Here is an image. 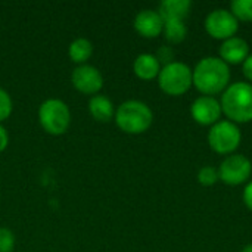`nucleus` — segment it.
<instances>
[{"label":"nucleus","mask_w":252,"mask_h":252,"mask_svg":"<svg viewBox=\"0 0 252 252\" xmlns=\"http://www.w3.org/2000/svg\"><path fill=\"white\" fill-rule=\"evenodd\" d=\"M193 86L202 96H216L230 86V66L217 56L202 58L192 69Z\"/></svg>","instance_id":"obj_1"},{"label":"nucleus","mask_w":252,"mask_h":252,"mask_svg":"<svg viewBox=\"0 0 252 252\" xmlns=\"http://www.w3.org/2000/svg\"><path fill=\"white\" fill-rule=\"evenodd\" d=\"M221 111L229 121L247 124L252 121V84L236 81L221 93Z\"/></svg>","instance_id":"obj_2"},{"label":"nucleus","mask_w":252,"mask_h":252,"mask_svg":"<svg viewBox=\"0 0 252 252\" xmlns=\"http://www.w3.org/2000/svg\"><path fill=\"white\" fill-rule=\"evenodd\" d=\"M115 123L124 133L142 134L152 126V109L142 100H126L115 112Z\"/></svg>","instance_id":"obj_3"},{"label":"nucleus","mask_w":252,"mask_h":252,"mask_svg":"<svg viewBox=\"0 0 252 252\" xmlns=\"http://www.w3.org/2000/svg\"><path fill=\"white\" fill-rule=\"evenodd\" d=\"M159 89L168 96H182L193 86L192 68L183 62H171L161 68L158 75Z\"/></svg>","instance_id":"obj_4"},{"label":"nucleus","mask_w":252,"mask_h":252,"mask_svg":"<svg viewBox=\"0 0 252 252\" xmlns=\"http://www.w3.org/2000/svg\"><path fill=\"white\" fill-rule=\"evenodd\" d=\"M241 142L242 133L238 124L229 120H220L208 131V145L219 155L229 157L235 154L241 146Z\"/></svg>","instance_id":"obj_5"},{"label":"nucleus","mask_w":252,"mask_h":252,"mask_svg":"<svg viewBox=\"0 0 252 252\" xmlns=\"http://www.w3.org/2000/svg\"><path fill=\"white\" fill-rule=\"evenodd\" d=\"M38 120L41 127L53 136L63 134L71 124V112L61 99H47L38 108Z\"/></svg>","instance_id":"obj_6"},{"label":"nucleus","mask_w":252,"mask_h":252,"mask_svg":"<svg viewBox=\"0 0 252 252\" xmlns=\"http://www.w3.org/2000/svg\"><path fill=\"white\" fill-rule=\"evenodd\" d=\"M220 180L229 186H239L252 176L251 161L242 154H232L223 159L219 167Z\"/></svg>","instance_id":"obj_7"},{"label":"nucleus","mask_w":252,"mask_h":252,"mask_svg":"<svg viewBox=\"0 0 252 252\" xmlns=\"http://www.w3.org/2000/svg\"><path fill=\"white\" fill-rule=\"evenodd\" d=\"M205 31L216 40H229L236 35L239 30V21L232 15L229 9H216L205 18Z\"/></svg>","instance_id":"obj_8"},{"label":"nucleus","mask_w":252,"mask_h":252,"mask_svg":"<svg viewBox=\"0 0 252 252\" xmlns=\"http://www.w3.org/2000/svg\"><path fill=\"white\" fill-rule=\"evenodd\" d=\"M190 115L199 126L213 127L220 121L223 115L220 100L213 96H199L190 105Z\"/></svg>","instance_id":"obj_9"},{"label":"nucleus","mask_w":252,"mask_h":252,"mask_svg":"<svg viewBox=\"0 0 252 252\" xmlns=\"http://www.w3.org/2000/svg\"><path fill=\"white\" fill-rule=\"evenodd\" d=\"M72 86L83 94H96L103 86L100 71L92 65H80L71 74Z\"/></svg>","instance_id":"obj_10"},{"label":"nucleus","mask_w":252,"mask_h":252,"mask_svg":"<svg viewBox=\"0 0 252 252\" xmlns=\"http://www.w3.org/2000/svg\"><path fill=\"white\" fill-rule=\"evenodd\" d=\"M134 30L146 38L158 37L164 30V19L154 9H143L134 18Z\"/></svg>","instance_id":"obj_11"},{"label":"nucleus","mask_w":252,"mask_h":252,"mask_svg":"<svg viewBox=\"0 0 252 252\" xmlns=\"http://www.w3.org/2000/svg\"><path fill=\"white\" fill-rule=\"evenodd\" d=\"M219 58L230 65H241L245 62V59L250 56V44L247 40L241 37H232L229 40H224L219 49Z\"/></svg>","instance_id":"obj_12"},{"label":"nucleus","mask_w":252,"mask_h":252,"mask_svg":"<svg viewBox=\"0 0 252 252\" xmlns=\"http://www.w3.org/2000/svg\"><path fill=\"white\" fill-rule=\"evenodd\" d=\"M133 71L134 74L145 81L154 80L159 75L161 71V63L158 62L155 55L151 53H142L134 59L133 63Z\"/></svg>","instance_id":"obj_13"},{"label":"nucleus","mask_w":252,"mask_h":252,"mask_svg":"<svg viewBox=\"0 0 252 252\" xmlns=\"http://www.w3.org/2000/svg\"><path fill=\"white\" fill-rule=\"evenodd\" d=\"M192 7L190 0H164L158 13L164 21H185Z\"/></svg>","instance_id":"obj_14"},{"label":"nucleus","mask_w":252,"mask_h":252,"mask_svg":"<svg viewBox=\"0 0 252 252\" xmlns=\"http://www.w3.org/2000/svg\"><path fill=\"white\" fill-rule=\"evenodd\" d=\"M89 111H90L92 117L96 121H100V123H108L115 117L112 102L106 96H102V94H94L90 99Z\"/></svg>","instance_id":"obj_15"},{"label":"nucleus","mask_w":252,"mask_h":252,"mask_svg":"<svg viewBox=\"0 0 252 252\" xmlns=\"http://www.w3.org/2000/svg\"><path fill=\"white\" fill-rule=\"evenodd\" d=\"M68 55H69V58H71L74 62L84 65V62L89 61L90 56L93 55V44H92L90 40H87V38H84V37L75 38V40L69 44Z\"/></svg>","instance_id":"obj_16"},{"label":"nucleus","mask_w":252,"mask_h":252,"mask_svg":"<svg viewBox=\"0 0 252 252\" xmlns=\"http://www.w3.org/2000/svg\"><path fill=\"white\" fill-rule=\"evenodd\" d=\"M164 37L171 44L182 43L188 35V27L185 21H164Z\"/></svg>","instance_id":"obj_17"},{"label":"nucleus","mask_w":252,"mask_h":252,"mask_svg":"<svg viewBox=\"0 0 252 252\" xmlns=\"http://www.w3.org/2000/svg\"><path fill=\"white\" fill-rule=\"evenodd\" d=\"M229 10L239 22H252V0H233Z\"/></svg>","instance_id":"obj_18"},{"label":"nucleus","mask_w":252,"mask_h":252,"mask_svg":"<svg viewBox=\"0 0 252 252\" xmlns=\"http://www.w3.org/2000/svg\"><path fill=\"white\" fill-rule=\"evenodd\" d=\"M219 180H220L219 168H216L213 165H205L198 171V182H199V185H202L205 188L214 186Z\"/></svg>","instance_id":"obj_19"},{"label":"nucleus","mask_w":252,"mask_h":252,"mask_svg":"<svg viewBox=\"0 0 252 252\" xmlns=\"http://www.w3.org/2000/svg\"><path fill=\"white\" fill-rule=\"evenodd\" d=\"M12 99L9 93L3 89H0V121H4L10 117L12 114Z\"/></svg>","instance_id":"obj_20"},{"label":"nucleus","mask_w":252,"mask_h":252,"mask_svg":"<svg viewBox=\"0 0 252 252\" xmlns=\"http://www.w3.org/2000/svg\"><path fill=\"white\" fill-rule=\"evenodd\" d=\"M15 245V236L12 230L0 227V252H10Z\"/></svg>","instance_id":"obj_21"},{"label":"nucleus","mask_w":252,"mask_h":252,"mask_svg":"<svg viewBox=\"0 0 252 252\" xmlns=\"http://www.w3.org/2000/svg\"><path fill=\"white\" fill-rule=\"evenodd\" d=\"M157 59H158V62L159 63H164V66L165 65H168V63H171V62H174L173 59H174V52H173V49L170 47V46H162V47H159V50L157 52Z\"/></svg>","instance_id":"obj_22"},{"label":"nucleus","mask_w":252,"mask_h":252,"mask_svg":"<svg viewBox=\"0 0 252 252\" xmlns=\"http://www.w3.org/2000/svg\"><path fill=\"white\" fill-rule=\"evenodd\" d=\"M242 201H244V204H245V207L252 211V182H250L247 186H245V189H244V192H242Z\"/></svg>","instance_id":"obj_23"},{"label":"nucleus","mask_w":252,"mask_h":252,"mask_svg":"<svg viewBox=\"0 0 252 252\" xmlns=\"http://www.w3.org/2000/svg\"><path fill=\"white\" fill-rule=\"evenodd\" d=\"M242 71L245 78L250 81V84L252 83V53H250V56L245 59V62L242 63Z\"/></svg>","instance_id":"obj_24"},{"label":"nucleus","mask_w":252,"mask_h":252,"mask_svg":"<svg viewBox=\"0 0 252 252\" xmlns=\"http://www.w3.org/2000/svg\"><path fill=\"white\" fill-rule=\"evenodd\" d=\"M7 142H9V136H7V131L3 126H0V152H3L7 146Z\"/></svg>","instance_id":"obj_25"},{"label":"nucleus","mask_w":252,"mask_h":252,"mask_svg":"<svg viewBox=\"0 0 252 252\" xmlns=\"http://www.w3.org/2000/svg\"><path fill=\"white\" fill-rule=\"evenodd\" d=\"M242 252H252V244H250V245H247L244 250H242Z\"/></svg>","instance_id":"obj_26"}]
</instances>
